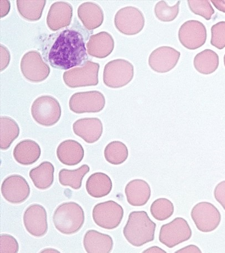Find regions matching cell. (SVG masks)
I'll return each mask as SVG.
<instances>
[{
    "mask_svg": "<svg viewBox=\"0 0 225 253\" xmlns=\"http://www.w3.org/2000/svg\"><path fill=\"white\" fill-rule=\"evenodd\" d=\"M85 220L84 209L74 202H64L59 205L53 215L55 228L66 235H72L79 232Z\"/></svg>",
    "mask_w": 225,
    "mask_h": 253,
    "instance_id": "3957f363",
    "label": "cell"
},
{
    "mask_svg": "<svg viewBox=\"0 0 225 253\" xmlns=\"http://www.w3.org/2000/svg\"><path fill=\"white\" fill-rule=\"evenodd\" d=\"M187 3L192 13L204 17L206 20H211L215 13L209 0H188Z\"/></svg>",
    "mask_w": 225,
    "mask_h": 253,
    "instance_id": "836d02e7",
    "label": "cell"
},
{
    "mask_svg": "<svg viewBox=\"0 0 225 253\" xmlns=\"http://www.w3.org/2000/svg\"><path fill=\"white\" fill-rule=\"evenodd\" d=\"M174 211V206L172 202L164 198L156 200L150 207L151 215L159 221H163L171 217Z\"/></svg>",
    "mask_w": 225,
    "mask_h": 253,
    "instance_id": "1f68e13d",
    "label": "cell"
},
{
    "mask_svg": "<svg viewBox=\"0 0 225 253\" xmlns=\"http://www.w3.org/2000/svg\"><path fill=\"white\" fill-rule=\"evenodd\" d=\"M41 155L39 145L34 140H24L17 144L13 152L16 162L22 165L29 166L38 162Z\"/></svg>",
    "mask_w": 225,
    "mask_h": 253,
    "instance_id": "cb8c5ba5",
    "label": "cell"
},
{
    "mask_svg": "<svg viewBox=\"0 0 225 253\" xmlns=\"http://www.w3.org/2000/svg\"><path fill=\"white\" fill-rule=\"evenodd\" d=\"M1 18L5 17L8 15L10 10V2L8 0H1Z\"/></svg>",
    "mask_w": 225,
    "mask_h": 253,
    "instance_id": "f35d334b",
    "label": "cell"
},
{
    "mask_svg": "<svg viewBox=\"0 0 225 253\" xmlns=\"http://www.w3.org/2000/svg\"><path fill=\"white\" fill-rule=\"evenodd\" d=\"M180 1L173 6H170L164 1H160L155 4L154 12L156 17L162 22H172L176 19L180 10Z\"/></svg>",
    "mask_w": 225,
    "mask_h": 253,
    "instance_id": "d6a6232c",
    "label": "cell"
},
{
    "mask_svg": "<svg viewBox=\"0 0 225 253\" xmlns=\"http://www.w3.org/2000/svg\"><path fill=\"white\" fill-rule=\"evenodd\" d=\"M105 98L96 90L73 94L69 101V107L76 114L99 113L104 108Z\"/></svg>",
    "mask_w": 225,
    "mask_h": 253,
    "instance_id": "30bf717a",
    "label": "cell"
},
{
    "mask_svg": "<svg viewBox=\"0 0 225 253\" xmlns=\"http://www.w3.org/2000/svg\"><path fill=\"white\" fill-rule=\"evenodd\" d=\"M192 236L190 225L185 219L177 217L161 227L159 241L172 248L188 240Z\"/></svg>",
    "mask_w": 225,
    "mask_h": 253,
    "instance_id": "8fae6325",
    "label": "cell"
},
{
    "mask_svg": "<svg viewBox=\"0 0 225 253\" xmlns=\"http://www.w3.org/2000/svg\"><path fill=\"white\" fill-rule=\"evenodd\" d=\"M179 41L183 47L195 50L203 46L207 39V30L203 23L190 20L183 23L178 32Z\"/></svg>",
    "mask_w": 225,
    "mask_h": 253,
    "instance_id": "4fadbf2b",
    "label": "cell"
},
{
    "mask_svg": "<svg viewBox=\"0 0 225 253\" xmlns=\"http://www.w3.org/2000/svg\"><path fill=\"white\" fill-rule=\"evenodd\" d=\"M77 15L85 28L90 31L98 28L104 19L102 8L91 2L82 3L77 9Z\"/></svg>",
    "mask_w": 225,
    "mask_h": 253,
    "instance_id": "ffe728a7",
    "label": "cell"
},
{
    "mask_svg": "<svg viewBox=\"0 0 225 253\" xmlns=\"http://www.w3.org/2000/svg\"><path fill=\"white\" fill-rule=\"evenodd\" d=\"M24 226L31 235L44 237L48 231L47 213L44 207L33 204L29 207L23 217Z\"/></svg>",
    "mask_w": 225,
    "mask_h": 253,
    "instance_id": "9a60e30c",
    "label": "cell"
},
{
    "mask_svg": "<svg viewBox=\"0 0 225 253\" xmlns=\"http://www.w3.org/2000/svg\"><path fill=\"white\" fill-rule=\"evenodd\" d=\"M99 68V63L87 61L82 67L64 72L63 75L64 84L71 88L98 85Z\"/></svg>",
    "mask_w": 225,
    "mask_h": 253,
    "instance_id": "8992f818",
    "label": "cell"
},
{
    "mask_svg": "<svg viewBox=\"0 0 225 253\" xmlns=\"http://www.w3.org/2000/svg\"><path fill=\"white\" fill-rule=\"evenodd\" d=\"M211 2L218 10L225 13V0H211Z\"/></svg>",
    "mask_w": 225,
    "mask_h": 253,
    "instance_id": "60d3db41",
    "label": "cell"
},
{
    "mask_svg": "<svg viewBox=\"0 0 225 253\" xmlns=\"http://www.w3.org/2000/svg\"><path fill=\"white\" fill-rule=\"evenodd\" d=\"M125 194L129 204L134 207L143 206L150 199V187L143 179H133L127 184Z\"/></svg>",
    "mask_w": 225,
    "mask_h": 253,
    "instance_id": "603a6c76",
    "label": "cell"
},
{
    "mask_svg": "<svg viewBox=\"0 0 225 253\" xmlns=\"http://www.w3.org/2000/svg\"><path fill=\"white\" fill-rule=\"evenodd\" d=\"M224 65H225V56H224Z\"/></svg>",
    "mask_w": 225,
    "mask_h": 253,
    "instance_id": "7bdbcfd3",
    "label": "cell"
},
{
    "mask_svg": "<svg viewBox=\"0 0 225 253\" xmlns=\"http://www.w3.org/2000/svg\"><path fill=\"white\" fill-rule=\"evenodd\" d=\"M90 170L89 166L86 164L74 170L63 169L58 174L59 182L63 186H70L73 190H79L82 187L83 178Z\"/></svg>",
    "mask_w": 225,
    "mask_h": 253,
    "instance_id": "f546056e",
    "label": "cell"
},
{
    "mask_svg": "<svg viewBox=\"0 0 225 253\" xmlns=\"http://www.w3.org/2000/svg\"><path fill=\"white\" fill-rule=\"evenodd\" d=\"M114 25L119 32L123 35H135L143 30L145 18L139 8L127 6L117 12L114 17Z\"/></svg>",
    "mask_w": 225,
    "mask_h": 253,
    "instance_id": "ba28073f",
    "label": "cell"
},
{
    "mask_svg": "<svg viewBox=\"0 0 225 253\" xmlns=\"http://www.w3.org/2000/svg\"><path fill=\"white\" fill-rule=\"evenodd\" d=\"M84 246L88 253H109L113 250L114 242L108 234L91 229L85 234Z\"/></svg>",
    "mask_w": 225,
    "mask_h": 253,
    "instance_id": "44dd1931",
    "label": "cell"
},
{
    "mask_svg": "<svg viewBox=\"0 0 225 253\" xmlns=\"http://www.w3.org/2000/svg\"><path fill=\"white\" fill-rule=\"evenodd\" d=\"M143 253H166L164 250L158 247H152L148 248V250L145 251Z\"/></svg>",
    "mask_w": 225,
    "mask_h": 253,
    "instance_id": "b9f144b4",
    "label": "cell"
},
{
    "mask_svg": "<svg viewBox=\"0 0 225 253\" xmlns=\"http://www.w3.org/2000/svg\"><path fill=\"white\" fill-rule=\"evenodd\" d=\"M124 216L122 207L114 201H108L96 205L92 211L94 223L99 227L108 230L117 228Z\"/></svg>",
    "mask_w": 225,
    "mask_h": 253,
    "instance_id": "52a82bcc",
    "label": "cell"
},
{
    "mask_svg": "<svg viewBox=\"0 0 225 253\" xmlns=\"http://www.w3.org/2000/svg\"><path fill=\"white\" fill-rule=\"evenodd\" d=\"M21 71L27 81L32 83L42 82L48 77L50 68L45 62L40 53L30 50L22 57L20 63Z\"/></svg>",
    "mask_w": 225,
    "mask_h": 253,
    "instance_id": "9c48e42d",
    "label": "cell"
},
{
    "mask_svg": "<svg viewBox=\"0 0 225 253\" xmlns=\"http://www.w3.org/2000/svg\"><path fill=\"white\" fill-rule=\"evenodd\" d=\"M111 178L107 174L96 172L90 176L86 182L87 193L91 197L100 199L108 195L112 190Z\"/></svg>",
    "mask_w": 225,
    "mask_h": 253,
    "instance_id": "d4e9b609",
    "label": "cell"
},
{
    "mask_svg": "<svg viewBox=\"0 0 225 253\" xmlns=\"http://www.w3.org/2000/svg\"><path fill=\"white\" fill-rule=\"evenodd\" d=\"M1 127V145L2 150H7L19 136L20 129L17 123L10 117L3 116L0 118Z\"/></svg>",
    "mask_w": 225,
    "mask_h": 253,
    "instance_id": "f1b7e54d",
    "label": "cell"
},
{
    "mask_svg": "<svg viewBox=\"0 0 225 253\" xmlns=\"http://www.w3.org/2000/svg\"><path fill=\"white\" fill-rule=\"evenodd\" d=\"M45 0H17V7L20 15L29 21H39L42 17Z\"/></svg>",
    "mask_w": 225,
    "mask_h": 253,
    "instance_id": "83f0119b",
    "label": "cell"
},
{
    "mask_svg": "<svg viewBox=\"0 0 225 253\" xmlns=\"http://www.w3.org/2000/svg\"><path fill=\"white\" fill-rule=\"evenodd\" d=\"M1 72H2L8 66L10 62L11 55L8 48L3 44H1Z\"/></svg>",
    "mask_w": 225,
    "mask_h": 253,
    "instance_id": "74e56055",
    "label": "cell"
},
{
    "mask_svg": "<svg viewBox=\"0 0 225 253\" xmlns=\"http://www.w3.org/2000/svg\"><path fill=\"white\" fill-rule=\"evenodd\" d=\"M73 130L87 143L93 144L102 136L103 126L98 118H82L73 123Z\"/></svg>",
    "mask_w": 225,
    "mask_h": 253,
    "instance_id": "ac0fdd59",
    "label": "cell"
},
{
    "mask_svg": "<svg viewBox=\"0 0 225 253\" xmlns=\"http://www.w3.org/2000/svg\"><path fill=\"white\" fill-rule=\"evenodd\" d=\"M1 253H17L19 250V245L16 238L8 234H1L0 236Z\"/></svg>",
    "mask_w": 225,
    "mask_h": 253,
    "instance_id": "d590c367",
    "label": "cell"
},
{
    "mask_svg": "<svg viewBox=\"0 0 225 253\" xmlns=\"http://www.w3.org/2000/svg\"><path fill=\"white\" fill-rule=\"evenodd\" d=\"M4 200L12 204H21L30 195V187L26 179L18 174H12L4 179L1 188Z\"/></svg>",
    "mask_w": 225,
    "mask_h": 253,
    "instance_id": "5bb4252c",
    "label": "cell"
},
{
    "mask_svg": "<svg viewBox=\"0 0 225 253\" xmlns=\"http://www.w3.org/2000/svg\"><path fill=\"white\" fill-rule=\"evenodd\" d=\"M47 57L50 65L57 70L84 65L89 59L84 35L75 29L62 31L55 39Z\"/></svg>",
    "mask_w": 225,
    "mask_h": 253,
    "instance_id": "6da1fadb",
    "label": "cell"
},
{
    "mask_svg": "<svg viewBox=\"0 0 225 253\" xmlns=\"http://www.w3.org/2000/svg\"><path fill=\"white\" fill-rule=\"evenodd\" d=\"M31 112L37 123L50 127L59 121L62 109L58 101L52 96L42 95L34 101L31 106Z\"/></svg>",
    "mask_w": 225,
    "mask_h": 253,
    "instance_id": "277c9868",
    "label": "cell"
},
{
    "mask_svg": "<svg viewBox=\"0 0 225 253\" xmlns=\"http://www.w3.org/2000/svg\"><path fill=\"white\" fill-rule=\"evenodd\" d=\"M191 218L200 231L209 233L215 231L221 222L222 215L212 204L201 202L193 208Z\"/></svg>",
    "mask_w": 225,
    "mask_h": 253,
    "instance_id": "7c38bea8",
    "label": "cell"
},
{
    "mask_svg": "<svg viewBox=\"0 0 225 253\" xmlns=\"http://www.w3.org/2000/svg\"><path fill=\"white\" fill-rule=\"evenodd\" d=\"M73 11V7L70 3L64 1L53 3L50 7L46 18L48 28L55 32L70 26Z\"/></svg>",
    "mask_w": 225,
    "mask_h": 253,
    "instance_id": "e0dca14e",
    "label": "cell"
},
{
    "mask_svg": "<svg viewBox=\"0 0 225 253\" xmlns=\"http://www.w3.org/2000/svg\"><path fill=\"white\" fill-rule=\"evenodd\" d=\"M57 156L62 164L73 167L79 164L84 159L85 151L79 142L67 140L58 145Z\"/></svg>",
    "mask_w": 225,
    "mask_h": 253,
    "instance_id": "7402d4cb",
    "label": "cell"
},
{
    "mask_svg": "<svg viewBox=\"0 0 225 253\" xmlns=\"http://www.w3.org/2000/svg\"><path fill=\"white\" fill-rule=\"evenodd\" d=\"M54 173L53 164L48 162H44L39 167L32 169L29 172V176L36 188L45 190L53 185Z\"/></svg>",
    "mask_w": 225,
    "mask_h": 253,
    "instance_id": "484cf974",
    "label": "cell"
},
{
    "mask_svg": "<svg viewBox=\"0 0 225 253\" xmlns=\"http://www.w3.org/2000/svg\"><path fill=\"white\" fill-rule=\"evenodd\" d=\"M156 227L145 211H134L129 215L123 234L131 245L139 247L154 241Z\"/></svg>",
    "mask_w": 225,
    "mask_h": 253,
    "instance_id": "7a4b0ae2",
    "label": "cell"
},
{
    "mask_svg": "<svg viewBox=\"0 0 225 253\" xmlns=\"http://www.w3.org/2000/svg\"><path fill=\"white\" fill-rule=\"evenodd\" d=\"M180 52L168 46H162L150 55L149 66L155 72L168 73L176 67L180 57Z\"/></svg>",
    "mask_w": 225,
    "mask_h": 253,
    "instance_id": "2e32d148",
    "label": "cell"
},
{
    "mask_svg": "<svg viewBox=\"0 0 225 253\" xmlns=\"http://www.w3.org/2000/svg\"><path fill=\"white\" fill-rule=\"evenodd\" d=\"M210 43L219 49L225 47V21H221L211 27Z\"/></svg>",
    "mask_w": 225,
    "mask_h": 253,
    "instance_id": "e575fe53",
    "label": "cell"
},
{
    "mask_svg": "<svg viewBox=\"0 0 225 253\" xmlns=\"http://www.w3.org/2000/svg\"><path fill=\"white\" fill-rule=\"evenodd\" d=\"M219 66V57L214 50L206 49L196 55L194 59L195 70L201 74L208 75L217 71Z\"/></svg>",
    "mask_w": 225,
    "mask_h": 253,
    "instance_id": "4316f807",
    "label": "cell"
},
{
    "mask_svg": "<svg viewBox=\"0 0 225 253\" xmlns=\"http://www.w3.org/2000/svg\"><path fill=\"white\" fill-rule=\"evenodd\" d=\"M214 196L216 200L222 205L225 211V181L220 182L216 186L214 190Z\"/></svg>",
    "mask_w": 225,
    "mask_h": 253,
    "instance_id": "8d00e7d4",
    "label": "cell"
},
{
    "mask_svg": "<svg viewBox=\"0 0 225 253\" xmlns=\"http://www.w3.org/2000/svg\"><path fill=\"white\" fill-rule=\"evenodd\" d=\"M134 75V66L130 62L117 59L105 66L103 80L104 84L109 88H121L130 84Z\"/></svg>",
    "mask_w": 225,
    "mask_h": 253,
    "instance_id": "5b68a950",
    "label": "cell"
},
{
    "mask_svg": "<svg viewBox=\"0 0 225 253\" xmlns=\"http://www.w3.org/2000/svg\"><path fill=\"white\" fill-rule=\"evenodd\" d=\"M201 253V251L198 247L194 245L188 246L186 247L183 248L182 249L176 252V253Z\"/></svg>",
    "mask_w": 225,
    "mask_h": 253,
    "instance_id": "ab89813d",
    "label": "cell"
},
{
    "mask_svg": "<svg viewBox=\"0 0 225 253\" xmlns=\"http://www.w3.org/2000/svg\"><path fill=\"white\" fill-rule=\"evenodd\" d=\"M114 45L112 35L107 32L102 31L90 37L86 48L90 56L103 59L112 53Z\"/></svg>",
    "mask_w": 225,
    "mask_h": 253,
    "instance_id": "d6986e66",
    "label": "cell"
},
{
    "mask_svg": "<svg viewBox=\"0 0 225 253\" xmlns=\"http://www.w3.org/2000/svg\"><path fill=\"white\" fill-rule=\"evenodd\" d=\"M104 158L109 163L119 165L125 163L128 157V150L123 142L114 141L110 142L104 149Z\"/></svg>",
    "mask_w": 225,
    "mask_h": 253,
    "instance_id": "4dcf8cb0",
    "label": "cell"
}]
</instances>
